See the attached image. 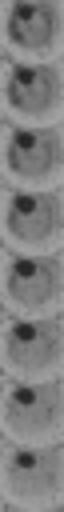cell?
I'll list each match as a JSON object with an SVG mask.
<instances>
[{
	"mask_svg": "<svg viewBox=\"0 0 64 512\" xmlns=\"http://www.w3.org/2000/svg\"><path fill=\"white\" fill-rule=\"evenodd\" d=\"M4 428L16 452H44L60 440V388L56 380H12L4 400Z\"/></svg>",
	"mask_w": 64,
	"mask_h": 512,
	"instance_id": "obj_1",
	"label": "cell"
},
{
	"mask_svg": "<svg viewBox=\"0 0 64 512\" xmlns=\"http://www.w3.org/2000/svg\"><path fill=\"white\" fill-rule=\"evenodd\" d=\"M4 352L16 380H56V364H60L56 316H12L4 332Z\"/></svg>",
	"mask_w": 64,
	"mask_h": 512,
	"instance_id": "obj_2",
	"label": "cell"
},
{
	"mask_svg": "<svg viewBox=\"0 0 64 512\" xmlns=\"http://www.w3.org/2000/svg\"><path fill=\"white\" fill-rule=\"evenodd\" d=\"M4 496L12 512H56L60 504V452H16L4 468Z\"/></svg>",
	"mask_w": 64,
	"mask_h": 512,
	"instance_id": "obj_3",
	"label": "cell"
},
{
	"mask_svg": "<svg viewBox=\"0 0 64 512\" xmlns=\"http://www.w3.org/2000/svg\"><path fill=\"white\" fill-rule=\"evenodd\" d=\"M4 284L8 296L24 308V316H52L44 308H52L60 296V264L48 252H12Z\"/></svg>",
	"mask_w": 64,
	"mask_h": 512,
	"instance_id": "obj_4",
	"label": "cell"
},
{
	"mask_svg": "<svg viewBox=\"0 0 64 512\" xmlns=\"http://www.w3.org/2000/svg\"><path fill=\"white\" fill-rule=\"evenodd\" d=\"M4 96H8V104L16 112H28V116L52 112L56 108V96H60V72H56V64H48V60H8Z\"/></svg>",
	"mask_w": 64,
	"mask_h": 512,
	"instance_id": "obj_5",
	"label": "cell"
},
{
	"mask_svg": "<svg viewBox=\"0 0 64 512\" xmlns=\"http://www.w3.org/2000/svg\"><path fill=\"white\" fill-rule=\"evenodd\" d=\"M4 160L16 176L40 180L52 176L60 164V136L48 124H12L4 140Z\"/></svg>",
	"mask_w": 64,
	"mask_h": 512,
	"instance_id": "obj_6",
	"label": "cell"
},
{
	"mask_svg": "<svg viewBox=\"0 0 64 512\" xmlns=\"http://www.w3.org/2000/svg\"><path fill=\"white\" fill-rule=\"evenodd\" d=\"M4 220L16 240L44 244L60 228V200L48 188H12L8 204H4Z\"/></svg>",
	"mask_w": 64,
	"mask_h": 512,
	"instance_id": "obj_7",
	"label": "cell"
},
{
	"mask_svg": "<svg viewBox=\"0 0 64 512\" xmlns=\"http://www.w3.org/2000/svg\"><path fill=\"white\" fill-rule=\"evenodd\" d=\"M4 28L20 48H52L60 32V8L56 0H8Z\"/></svg>",
	"mask_w": 64,
	"mask_h": 512,
	"instance_id": "obj_8",
	"label": "cell"
}]
</instances>
